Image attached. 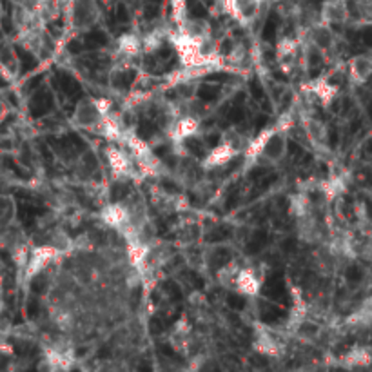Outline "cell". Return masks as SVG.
<instances>
[{
    "mask_svg": "<svg viewBox=\"0 0 372 372\" xmlns=\"http://www.w3.org/2000/svg\"><path fill=\"white\" fill-rule=\"evenodd\" d=\"M305 42L309 45H312L316 51H319L322 55H329L331 51H334L336 48V33L332 26L325 24V22H314L307 28L305 31Z\"/></svg>",
    "mask_w": 372,
    "mask_h": 372,
    "instance_id": "ba28073f",
    "label": "cell"
},
{
    "mask_svg": "<svg viewBox=\"0 0 372 372\" xmlns=\"http://www.w3.org/2000/svg\"><path fill=\"white\" fill-rule=\"evenodd\" d=\"M247 151L262 164L278 165L289 155V133L285 127L276 126L273 129H267L260 135L256 142H251Z\"/></svg>",
    "mask_w": 372,
    "mask_h": 372,
    "instance_id": "3957f363",
    "label": "cell"
},
{
    "mask_svg": "<svg viewBox=\"0 0 372 372\" xmlns=\"http://www.w3.org/2000/svg\"><path fill=\"white\" fill-rule=\"evenodd\" d=\"M234 260H236V251H234L233 246H229V244H213V246L205 247L202 251L200 263L207 273L217 276L224 267L233 263Z\"/></svg>",
    "mask_w": 372,
    "mask_h": 372,
    "instance_id": "5b68a950",
    "label": "cell"
},
{
    "mask_svg": "<svg viewBox=\"0 0 372 372\" xmlns=\"http://www.w3.org/2000/svg\"><path fill=\"white\" fill-rule=\"evenodd\" d=\"M285 338L280 331L270 327H256L254 331V349L267 358H278L285 352Z\"/></svg>",
    "mask_w": 372,
    "mask_h": 372,
    "instance_id": "52a82bcc",
    "label": "cell"
},
{
    "mask_svg": "<svg viewBox=\"0 0 372 372\" xmlns=\"http://www.w3.org/2000/svg\"><path fill=\"white\" fill-rule=\"evenodd\" d=\"M0 66H2V70L8 71L9 75H15L18 70L17 57L13 55L11 45L6 44V42H2V44H0Z\"/></svg>",
    "mask_w": 372,
    "mask_h": 372,
    "instance_id": "5bb4252c",
    "label": "cell"
},
{
    "mask_svg": "<svg viewBox=\"0 0 372 372\" xmlns=\"http://www.w3.org/2000/svg\"><path fill=\"white\" fill-rule=\"evenodd\" d=\"M100 11L94 0H71L66 11V26L70 33H86L99 24Z\"/></svg>",
    "mask_w": 372,
    "mask_h": 372,
    "instance_id": "277c9868",
    "label": "cell"
},
{
    "mask_svg": "<svg viewBox=\"0 0 372 372\" xmlns=\"http://www.w3.org/2000/svg\"><path fill=\"white\" fill-rule=\"evenodd\" d=\"M8 115H9V104L8 100L0 94V126H2V122H4L6 119H8Z\"/></svg>",
    "mask_w": 372,
    "mask_h": 372,
    "instance_id": "9a60e30c",
    "label": "cell"
},
{
    "mask_svg": "<svg viewBox=\"0 0 372 372\" xmlns=\"http://www.w3.org/2000/svg\"><path fill=\"white\" fill-rule=\"evenodd\" d=\"M260 0H225V9L240 24H251L256 21Z\"/></svg>",
    "mask_w": 372,
    "mask_h": 372,
    "instance_id": "9c48e42d",
    "label": "cell"
},
{
    "mask_svg": "<svg viewBox=\"0 0 372 372\" xmlns=\"http://www.w3.org/2000/svg\"><path fill=\"white\" fill-rule=\"evenodd\" d=\"M372 361V354L367 347H354L344 356L345 367H365Z\"/></svg>",
    "mask_w": 372,
    "mask_h": 372,
    "instance_id": "4fadbf2b",
    "label": "cell"
},
{
    "mask_svg": "<svg viewBox=\"0 0 372 372\" xmlns=\"http://www.w3.org/2000/svg\"><path fill=\"white\" fill-rule=\"evenodd\" d=\"M113 119H115V115L111 113L107 100L87 97V99L78 100L75 106L73 115H71V126L80 131L97 133V135L104 136Z\"/></svg>",
    "mask_w": 372,
    "mask_h": 372,
    "instance_id": "7a4b0ae2",
    "label": "cell"
},
{
    "mask_svg": "<svg viewBox=\"0 0 372 372\" xmlns=\"http://www.w3.org/2000/svg\"><path fill=\"white\" fill-rule=\"evenodd\" d=\"M171 42L185 67H218V40L211 33L189 35L184 31L171 35Z\"/></svg>",
    "mask_w": 372,
    "mask_h": 372,
    "instance_id": "6da1fadb",
    "label": "cell"
},
{
    "mask_svg": "<svg viewBox=\"0 0 372 372\" xmlns=\"http://www.w3.org/2000/svg\"><path fill=\"white\" fill-rule=\"evenodd\" d=\"M18 205L13 195L0 192V231L8 229L11 225L17 224Z\"/></svg>",
    "mask_w": 372,
    "mask_h": 372,
    "instance_id": "7c38bea8",
    "label": "cell"
},
{
    "mask_svg": "<svg viewBox=\"0 0 372 372\" xmlns=\"http://www.w3.org/2000/svg\"><path fill=\"white\" fill-rule=\"evenodd\" d=\"M347 73L351 82H354L356 86H361L372 77V57L367 55H358L352 58L347 66Z\"/></svg>",
    "mask_w": 372,
    "mask_h": 372,
    "instance_id": "30bf717a",
    "label": "cell"
},
{
    "mask_svg": "<svg viewBox=\"0 0 372 372\" xmlns=\"http://www.w3.org/2000/svg\"><path fill=\"white\" fill-rule=\"evenodd\" d=\"M349 18V9L341 0H329L322 8V22L329 26L345 24Z\"/></svg>",
    "mask_w": 372,
    "mask_h": 372,
    "instance_id": "8fae6325",
    "label": "cell"
},
{
    "mask_svg": "<svg viewBox=\"0 0 372 372\" xmlns=\"http://www.w3.org/2000/svg\"><path fill=\"white\" fill-rule=\"evenodd\" d=\"M266 280V270L258 266H240L233 280V289L240 295L256 296Z\"/></svg>",
    "mask_w": 372,
    "mask_h": 372,
    "instance_id": "8992f818",
    "label": "cell"
}]
</instances>
